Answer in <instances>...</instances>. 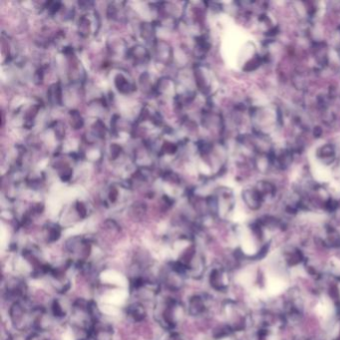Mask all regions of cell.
Returning <instances> with one entry per match:
<instances>
[{"label": "cell", "mask_w": 340, "mask_h": 340, "mask_svg": "<svg viewBox=\"0 0 340 340\" xmlns=\"http://www.w3.org/2000/svg\"><path fill=\"white\" fill-rule=\"evenodd\" d=\"M208 286L216 292L224 293L228 290L230 284L229 269L224 264H217L212 265L207 273Z\"/></svg>", "instance_id": "1"}, {"label": "cell", "mask_w": 340, "mask_h": 340, "mask_svg": "<svg viewBox=\"0 0 340 340\" xmlns=\"http://www.w3.org/2000/svg\"><path fill=\"white\" fill-rule=\"evenodd\" d=\"M283 260L288 267H296L304 264L305 258L303 252L299 247H286L283 252Z\"/></svg>", "instance_id": "2"}, {"label": "cell", "mask_w": 340, "mask_h": 340, "mask_svg": "<svg viewBox=\"0 0 340 340\" xmlns=\"http://www.w3.org/2000/svg\"><path fill=\"white\" fill-rule=\"evenodd\" d=\"M294 340H312V339H310V338H297Z\"/></svg>", "instance_id": "3"}]
</instances>
